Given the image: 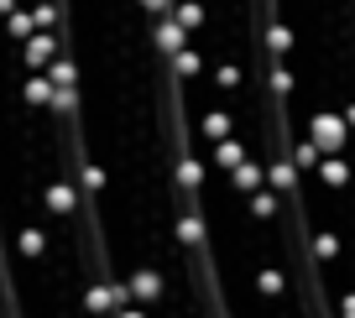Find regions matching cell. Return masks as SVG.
<instances>
[{
    "label": "cell",
    "instance_id": "6da1fadb",
    "mask_svg": "<svg viewBox=\"0 0 355 318\" xmlns=\"http://www.w3.org/2000/svg\"><path fill=\"white\" fill-rule=\"evenodd\" d=\"M309 141L319 146L324 157H340L345 146H350V125H345V115H334V110H313V115H309Z\"/></svg>",
    "mask_w": 355,
    "mask_h": 318
},
{
    "label": "cell",
    "instance_id": "7a4b0ae2",
    "mask_svg": "<svg viewBox=\"0 0 355 318\" xmlns=\"http://www.w3.org/2000/svg\"><path fill=\"white\" fill-rule=\"evenodd\" d=\"M266 183H272V193L282 198H298V162H293V152H277V157H266Z\"/></svg>",
    "mask_w": 355,
    "mask_h": 318
},
{
    "label": "cell",
    "instance_id": "3957f363",
    "mask_svg": "<svg viewBox=\"0 0 355 318\" xmlns=\"http://www.w3.org/2000/svg\"><path fill=\"white\" fill-rule=\"evenodd\" d=\"M313 177H319V188H329V193H345V188L355 183V162H350L345 152H340V157H324Z\"/></svg>",
    "mask_w": 355,
    "mask_h": 318
},
{
    "label": "cell",
    "instance_id": "277c9868",
    "mask_svg": "<svg viewBox=\"0 0 355 318\" xmlns=\"http://www.w3.org/2000/svg\"><path fill=\"white\" fill-rule=\"evenodd\" d=\"M261 42H266V53H272V58H293V53H298V26L282 21V16H272L266 32H261Z\"/></svg>",
    "mask_w": 355,
    "mask_h": 318
},
{
    "label": "cell",
    "instance_id": "5b68a950",
    "mask_svg": "<svg viewBox=\"0 0 355 318\" xmlns=\"http://www.w3.org/2000/svg\"><path fill=\"white\" fill-rule=\"evenodd\" d=\"M230 177V193H241V198H251V193H261V183H266V162H256V157H245L235 173H225Z\"/></svg>",
    "mask_w": 355,
    "mask_h": 318
},
{
    "label": "cell",
    "instance_id": "8992f818",
    "mask_svg": "<svg viewBox=\"0 0 355 318\" xmlns=\"http://www.w3.org/2000/svg\"><path fill=\"white\" fill-rule=\"evenodd\" d=\"M266 89H272L277 99H293V94H298V73H293L288 58H272V68H266Z\"/></svg>",
    "mask_w": 355,
    "mask_h": 318
},
{
    "label": "cell",
    "instance_id": "52a82bcc",
    "mask_svg": "<svg viewBox=\"0 0 355 318\" xmlns=\"http://www.w3.org/2000/svg\"><path fill=\"white\" fill-rule=\"evenodd\" d=\"M199 131H204V141H230L235 136V115L230 110H204Z\"/></svg>",
    "mask_w": 355,
    "mask_h": 318
},
{
    "label": "cell",
    "instance_id": "ba28073f",
    "mask_svg": "<svg viewBox=\"0 0 355 318\" xmlns=\"http://www.w3.org/2000/svg\"><path fill=\"white\" fill-rule=\"evenodd\" d=\"M173 21L183 26V32H204V26H209V11H204V0H178Z\"/></svg>",
    "mask_w": 355,
    "mask_h": 318
},
{
    "label": "cell",
    "instance_id": "9c48e42d",
    "mask_svg": "<svg viewBox=\"0 0 355 318\" xmlns=\"http://www.w3.org/2000/svg\"><path fill=\"white\" fill-rule=\"evenodd\" d=\"M245 157H251V146H245L241 136H230V141H214V167H225V173H235Z\"/></svg>",
    "mask_w": 355,
    "mask_h": 318
},
{
    "label": "cell",
    "instance_id": "30bf717a",
    "mask_svg": "<svg viewBox=\"0 0 355 318\" xmlns=\"http://www.w3.org/2000/svg\"><path fill=\"white\" fill-rule=\"evenodd\" d=\"M204 177H209V167H204L199 157H178V188H183V193H199Z\"/></svg>",
    "mask_w": 355,
    "mask_h": 318
},
{
    "label": "cell",
    "instance_id": "8fae6325",
    "mask_svg": "<svg viewBox=\"0 0 355 318\" xmlns=\"http://www.w3.org/2000/svg\"><path fill=\"white\" fill-rule=\"evenodd\" d=\"M214 89H220V94H241L245 89V68L235 63V58H225V63L214 68Z\"/></svg>",
    "mask_w": 355,
    "mask_h": 318
},
{
    "label": "cell",
    "instance_id": "7c38bea8",
    "mask_svg": "<svg viewBox=\"0 0 355 318\" xmlns=\"http://www.w3.org/2000/svg\"><path fill=\"white\" fill-rule=\"evenodd\" d=\"M340 251H345V240H340V230H334V224H324V230H313V256H319V261H340Z\"/></svg>",
    "mask_w": 355,
    "mask_h": 318
},
{
    "label": "cell",
    "instance_id": "4fadbf2b",
    "mask_svg": "<svg viewBox=\"0 0 355 318\" xmlns=\"http://www.w3.org/2000/svg\"><path fill=\"white\" fill-rule=\"evenodd\" d=\"M157 42H162V53H183V47H189V32H183L173 16H162V21H157Z\"/></svg>",
    "mask_w": 355,
    "mask_h": 318
},
{
    "label": "cell",
    "instance_id": "5bb4252c",
    "mask_svg": "<svg viewBox=\"0 0 355 318\" xmlns=\"http://www.w3.org/2000/svg\"><path fill=\"white\" fill-rule=\"evenodd\" d=\"M277 198L282 193H251V198H245V209H251V220H261V224H272V220H277Z\"/></svg>",
    "mask_w": 355,
    "mask_h": 318
},
{
    "label": "cell",
    "instance_id": "9a60e30c",
    "mask_svg": "<svg viewBox=\"0 0 355 318\" xmlns=\"http://www.w3.org/2000/svg\"><path fill=\"white\" fill-rule=\"evenodd\" d=\"M173 73H178V78H199V73H204V53H199V47L173 53Z\"/></svg>",
    "mask_w": 355,
    "mask_h": 318
},
{
    "label": "cell",
    "instance_id": "2e32d148",
    "mask_svg": "<svg viewBox=\"0 0 355 318\" xmlns=\"http://www.w3.org/2000/svg\"><path fill=\"white\" fill-rule=\"evenodd\" d=\"M131 292L141 297V303H162V276H157V272H141V276L131 282Z\"/></svg>",
    "mask_w": 355,
    "mask_h": 318
},
{
    "label": "cell",
    "instance_id": "e0dca14e",
    "mask_svg": "<svg viewBox=\"0 0 355 318\" xmlns=\"http://www.w3.org/2000/svg\"><path fill=\"white\" fill-rule=\"evenodd\" d=\"M256 287H261V297H282V292H288V276H282L277 266H261V276H256Z\"/></svg>",
    "mask_w": 355,
    "mask_h": 318
},
{
    "label": "cell",
    "instance_id": "ac0fdd59",
    "mask_svg": "<svg viewBox=\"0 0 355 318\" xmlns=\"http://www.w3.org/2000/svg\"><path fill=\"white\" fill-rule=\"evenodd\" d=\"M178 235H183V245H204V214H199V209H189V214H183Z\"/></svg>",
    "mask_w": 355,
    "mask_h": 318
},
{
    "label": "cell",
    "instance_id": "d6986e66",
    "mask_svg": "<svg viewBox=\"0 0 355 318\" xmlns=\"http://www.w3.org/2000/svg\"><path fill=\"white\" fill-rule=\"evenodd\" d=\"M293 162H298V173L309 167V173H319V162H324V152L313 141H293Z\"/></svg>",
    "mask_w": 355,
    "mask_h": 318
},
{
    "label": "cell",
    "instance_id": "ffe728a7",
    "mask_svg": "<svg viewBox=\"0 0 355 318\" xmlns=\"http://www.w3.org/2000/svg\"><path fill=\"white\" fill-rule=\"evenodd\" d=\"M340 313L355 318V287H345V292H340Z\"/></svg>",
    "mask_w": 355,
    "mask_h": 318
},
{
    "label": "cell",
    "instance_id": "44dd1931",
    "mask_svg": "<svg viewBox=\"0 0 355 318\" xmlns=\"http://www.w3.org/2000/svg\"><path fill=\"white\" fill-rule=\"evenodd\" d=\"M141 6H146V11H157V16H167V11L178 6V0H141Z\"/></svg>",
    "mask_w": 355,
    "mask_h": 318
},
{
    "label": "cell",
    "instance_id": "7402d4cb",
    "mask_svg": "<svg viewBox=\"0 0 355 318\" xmlns=\"http://www.w3.org/2000/svg\"><path fill=\"white\" fill-rule=\"evenodd\" d=\"M345 125H350V136H355V94L345 99Z\"/></svg>",
    "mask_w": 355,
    "mask_h": 318
},
{
    "label": "cell",
    "instance_id": "603a6c76",
    "mask_svg": "<svg viewBox=\"0 0 355 318\" xmlns=\"http://www.w3.org/2000/svg\"><path fill=\"white\" fill-rule=\"evenodd\" d=\"M121 318H141V313H121Z\"/></svg>",
    "mask_w": 355,
    "mask_h": 318
},
{
    "label": "cell",
    "instance_id": "cb8c5ba5",
    "mask_svg": "<svg viewBox=\"0 0 355 318\" xmlns=\"http://www.w3.org/2000/svg\"><path fill=\"white\" fill-rule=\"evenodd\" d=\"M329 318H345V313H329Z\"/></svg>",
    "mask_w": 355,
    "mask_h": 318
}]
</instances>
